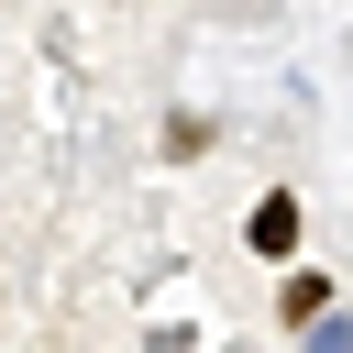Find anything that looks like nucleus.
Returning <instances> with one entry per match:
<instances>
[{
    "label": "nucleus",
    "mask_w": 353,
    "mask_h": 353,
    "mask_svg": "<svg viewBox=\"0 0 353 353\" xmlns=\"http://www.w3.org/2000/svg\"><path fill=\"white\" fill-rule=\"evenodd\" d=\"M243 243H254V254H298V188H265L254 221H243Z\"/></svg>",
    "instance_id": "nucleus-1"
},
{
    "label": "nucleus",
    "mask_w": 353,
    "mask_h": 353,
    "mask_svg": "<svg viewBox=\"0 0 353 353\" xmlns=\"http://www.w3.org/2000/svg\"><path fill=\"white\" fill-rule=\"evenodd\" d=\"M309 353H342V309H331V320H309Z\"/></svg>",
    "instance_id": "nucleus-3"
},
{
    "label": "nucleus",
    "mask_w": 353,
    "mask_h": 353,
    "mask_svg": "<svg viewBox=\"0 0 353 353\" xmlns=\"http://www.w3.org/2000/svg\"><path fill=\"white\" fill-rule=\"evenodd\" d=\"M276 309H287V331H309V320H331V309H342V287H331L320 265H298V276L276 287Z\"/></svg>",
    "instance_id": "nucleus-2"
}]
</instances>
